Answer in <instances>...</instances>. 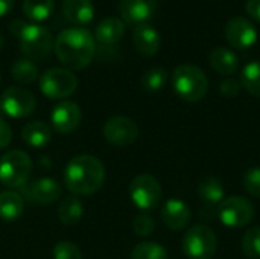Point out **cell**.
Listing matches in <instances>:
<instances>
[{"instance_id":"cell-23","label":"cell","mask_w":260,"mask_h":259,"mask_svg":"<svg viewBox=\"0 0 260 259\" xmlns=\"http://www.w3.org/2000/svg\"><path fill=\"white\" fill-rule=\"evenodd\" d=\"M21 139L30 148H44L52 139V130L43 121H34L23 127Z\"/></svg>"},{"instance_id":"cell-6","label":"cell","mask_w":260,"mask_h":259,"mask_svg":"<svg viewBox=\"0 0 260 259\" xmlns=\"http://www.w3.org/2000/svg\"><path fill=\"white\" fill-rule=\"evenodd\" d=\"M218 238L206 224L192 226L183 237L181 247L189 259H212L216 253Z\"/></svg>"},{"instance_id":"cell-12","label":"cell","mask_w":260,"mask_h":259,"mask_svg":"<svg viewBox=\"0 0 260 259\" xmlns=\"http://www.w3.org/2000/svg\"><path fill=\"white\" fill-rule=\"evenodd\" d=\"M82 121V111L73 101H61L50 113V125L58 134H70Z\"/></svg>"},{"instance_id":"cell-32","label":"cell","mask_w":260,"mask_h":259,"mask_svg":"<svg viewBox=\"0 0 260 259\" xmlns=\"http://www.w3.org/2000/svg\"><path fill=\"white\" fill-rule=\"evenodd\" d=\"M133 229L136 232L137 237H149L154 229H155V223L152 220V217L146 215V214H139L134 220H133Z\"/></svg>"},{"instance_id":"cell-4","label":"cell","mask_w":260,"mask_h":259,"mask_svg":"<svg viewBox=\"0 0 260 259\" xmlns=\"http://www.w3.org/2000/svg\"><path fill=\"white\" fill-rule=\"evenodd\" d=\"M32 160L21 150H11L0 157V183L9 189L24 186L32 176Z\"/></svg>"},{"instance_id":"cell-27","label":"cell","mask_w":260,"mask_h":259,"mask_svg":"<svg viewBox=\"0 0 260 259\" xmlns=\"http://www.w3.org/2000/svg\"><path fill=\"white\" fill-rule=\"evenodd\" d=\"M239 82L248 93L260 98V61H251L245 64L241 72Z\"/></svg>"},{"instance_id":"cell-18","label":"cell","mask_w":260,"mask_h":259,"mask_svg":"<svg viewBox=\"0 0 260 259\" xmlns=\"http://www.w3.org/2000/svg\"><path fill=\"white\" fill-rule=\"evenodd\" d=\"M61 194H62L61 185L50 177H43L35 180L27 189L29 198L38 205H50L56 202L61 197Z\"/></svg>"},{"instance_id":"cell-21","label":"cell","mask_w":260,"mask_h":259,"mask_svg":"<svg viewBox=\"0 0 260 259\" xmlns=\"http://www.w3.org/2000/svg\"><path fill=\"white\" fill-rule=\"evenodd\" d=\"M23 211L24 202L17 191L6 189L0 192V220L5 223H14L23 215Z\"/></svg>"},{"instance_id":"cell-7","label":"cell","mask_w":260,"mask_h":259,"mask_svg":"<svg viewBox=\"0 0 260 259\" xmlns=\"http://www.w3.org/2000/svg\"><path fill=\"white\" fill-rule=\"evenodd\" d=\"M76 87V76L64 67H52L40 78V90L49 99H66L75 93Z\"/></svg>"},{"instance_id":"cell-13","label":"cell","mask_w":260,"mask_h":259,"mask_svg":"<svg viewBox=\"0 0 260 259\" xmlns=\"http://www.w3.org/2000/svg\"><path fill=\"white\" fill-rule=\"evenodd\" d=\"M225 38L236 49H248L257 41V32L254 24L241 15L232 17L225 24Z\"/></svg>"},{"instance_id":"cell-30","label":"cell","mask_w":260,"mask_h":259,"mask_svg":"<svg viewBox=\"0 0 260 259\" xmlns=\"http://www.w3.org/2000/svg\"><path fill=\"white\" fill-rule=\"evenodd\" d=\"M242 252L247 258L260 259V227H251L242 238Z\"/></svg>"},{"instance_id":"cell-24","label":"cell","mask_w":260,"mask_h":259,"mask_svg":"<svg viewBox=\"0 0 260 259\" xmlns=\"http://www.w3.org/2000/svg\"><path fill=\"white\" fill-rule=\"evenodd\" d=\"M84 215V206L79 197L69 195L64 197L58 208V218L64 226H76Z\"/></svg>"},{"instance_id":"cell-28","label":"cell","mask_w":260,"mask_h":259,"mask_svg":"<svg viewBox=\"0 0 260 259\" xmlns=\"http://www.w3.org/2000/svg\"><path fill=\"white\" fill-rule=\"evenodd\" d=\"M168 82V70L165 67H151L148 69L140 79L142 87L146 92H160Z\"/></svg>"},{"instance_id":"cell-33","label":"cell","mask_w":260,"mask_h":259,"mask_svg":"<svg viewBox=\"0 0 260 259\" xmlns=\"http://www.w3.org/2000/svg\"><path fill=\"white\" fill-rule=\"evenodd\" d=\"M244 188L251 197L260 198V168H251L245 172Z\"/></svg>"},{"instance_id":"cell-17","label":"cell","mask_w":260,"mask_h":259,"mask_svg":"<svg viewBox=\"0 0 260 259\" xmlns=\"http://www.w3.org/2000/svg\"><path fill=\"white\" fill-rule=\"evenodd\" d=\"M197 194L200 200L206 205L204 211H212L213 208H218L219 203L225 198V188L218 177L206 176L200 180Z\"/></svg>"},{"instance_id":"cell-15","label":"cell","mask_w":260,"mask_h":259,"mask_svg":"<svg viewBox=\"0 0 260 259\" xmlns=\"http://www.w3.org/2000/svg\"><path fill=\"white\" fill-rule=\"evenodd\" d=\"M163 224L171 231H183L187 227L190 221V209L189 206L178 198H169L160 212Z\"/></svg>"},{"instance_id":"cell-25","label":"cell","mask_w":260,"mask_h":259,"mask_svg":"<svg viewBox=\"0 0 260 259\" xmlns=\"http://www.w3.org/2000/svg\"><path fill=\"white\" fill-rule=\"evenodd\" d=\"M53 0H23V14L34 23L44 21L53 12Z\"/></svg>"},{"instance_id":"cell-8","label":"cell","mask_w":260,"mask_h":259,"mask_svg":"<svg viewBox=\"0 0 260 259\" xmlns=\"http://www.w3.org/2000/svg\"><path fill=\"white\" fill-rule=\"evenodd\" d=\"M219 221L232 229L244 227L250 224L254 218V208L245 197L232 195L224 198L216 208Z\"/></svg>"},{"instance_id":"cell-35","label":"cell","mask_w":260,"mask_h":259,"mask_svg":"<svg viewBox=\"0 0 260 259\" xmlns=\"http://www.w3.org/2000/svg\"><path fill=\"white\" fill-rule=\"evenodd\" d=\"M12 140V130L11 127L0 118V150L8 148Z\"/></svg>"},{"instance_id":"cell-11","label":"cell","mask_w":260,"mask_h":259,"mask_svg":"<svg viewBox=\"0 0 260 259\" xmlns=\"http://www.w3.org/2000/svg\"><path fill=\"white\" fill-rule=\"evenodd\" d=\"M105 140L117 148L128 147L139 137V125L126 116H114L108 119L102 128Z\"/></svg>"},{"instance_id":"cell-29","label":"cell","mask_w":260,"mask_h":259,"mask_svg":"<svg viewBox=\"0 0 260 259\" xmlns=\"http://www.w3.org/2000/svg\"><path fill=\"white\" fill-rule=\"evenodd\" d=\"M131 259H168V253L158 243H140L131 250Z\"/></svg>"},{"instance_id":"cell-36","label":"cell","mask_w":260,"mask_h":259,"mask_svg":"<svg viewBox=\"0 0 260 259\" xmlns=\"http://www.w3.org/2000/svg\"><path fill=\"white\" fill-rule=\"evenodd\" d=\"M245 11L250 15V18L260 23V0H247Z\"/></svg>"},{"instance_id":"cell-31","label":"cell","mask_w":260,"mask_h":259,"mask_svg":"<svg viewBox=\"0 0 260 259\" xmlns=\"http://www.w3.org/2000/svg\"><path fill=\"white\" fill-rule=\"evenodd\" d=\"M53 259H82V253L76 244L70 241H59L53 247Z\"/></svg>"},{"instance_id":"cell-22","label":"cell","mask_w":260,"mask_h":259,"mask_svg":"<svg viewBox=\"0 0 260 259\" xmlns=\"http://www.w3.org/2000/svg\"><path fill=\"white\" fill-rule=\"evenodd\" d=\"M210 66L212 69L222 75V76H230L238 72L239 69V58L238 55L227 49V47H216L210 52Z\"/></svg>"},{"instance_id":"cell-34","label":"cell","mask_w":260,"mask_h":259,"mask_svg":"<svg viewBox=\"0 0 260 259\" xmlns=\"http://www.w3.org/2000/svg\"><path fill=\"white\" fill-rule=\"evenodd\" d=\"M241 82L233 78H225L219 85V93L225 98H235L241 92Z\"/></svg>"},{"instance_id":"cell-5","label":"cell","mask_w":260,"mask_h":259,"mask_svg":"<svg viewBox=\"0 0 260 259\" xmlns=\"http://www.w3.org/2000/svg\"><path fill=\"white\" fill-rule=\"evenodd\" d=\"M17 35L20 38L23 53L32 61L46 60L53 49V38L50 31L38 23L21 24Z\"/></svg>"},{"instance_id":"cell-38","label":"cell","mask_w":260,"mask_h":259,"mask_svg":"<svg viewBox=\"0 0 260 259\" xmlns=\"http://www.w3.org/2000/svg\"><path fill=\"white\" fill-rule=\"evenodd\" d=\"M2 44H3V37H2V34H0V49H2Z\"/></svg>"},{"instance_id":"cell-2","label":"cell","mask_w":260,"mask_h":259,"mask_svg":"<svg viewBox=\"0 0 260 259\" xmlns=\"http://www.w3.org/2000/svg\"><path fill=\"white\" fill-rule=\"evenodd\" d=\"M105 182L104 163L90 154L73 157L64 169V185L72 195H91Z\"/></svg>"},{"instance_id":"cell-3","label":"cell","mask_w":260,"mask_h":259,"mask_svg":"<svg viewBox=\"0 0 260 259\" xmlns=\"http://www.w3.org/2000/svg\"><path fill=\"white\" fill-rule=\"evenodd\" d=\"M172 87L186 102L201 101L209 90L206 73L193 64H181L172 72Z\"/></svg>"},{"instance_id":"cell-10","label":"cell","mask_w":260,"mask_h":259,"mask_svg":"<svg viewBox=\"0 0 260 259\" xmlns=\"http://www.w3.org/2000/svg\"><path fill=\"white\" fill-rule=\"evenodd\" d=\"M37 99L27 89L23 87H8L0 96L2 111L14 119H23L35 111Z\"/></svg>"},{"instance_id":"cell-14","label":"cell","mask_w":260,"mask_h":259,"mask_svg":"<svg viewBox=\"0 0 260 259\" xmlns=\"http://www.w3.org/2000/svg\"><path fill=\"white\" fill-rule=\"evenodd\" d=\"M157 9V0H120L119 12L123 23L143 24L152 18Z\"/></svg>"},{"instance_id":"cell-26","label":"cell","mask_w":260,"mask_h":259,"mask_svg":"<svg viewBox=\"0 0 260 259\" xmlns=\"http://www.w3.org/2000/svg\"><path fill=\"white\" fill-rule=\"evenodd\" d=\"M11 75L20 84H32L38 79V67L32 60L20 58L12 64Z\"/></svg>"},{"instance_id":"cell-1","label":"cell","mask_w":260,"mask_h":259,"mask_svg":"<svg viewBox=\"0 0 260 259\" xmlns=\"http://www.w3.org/2000/svg\"><path fill=\"white\" fill-rule=\"evenodd\" d=\"M53 50L64 69L82 70L94 58L96 40L90 31L82 27H69L58 34Z\"/></svg>"},{"instance_id":"cell-19","label":"cell","mask_w":260,"mask_h":259,"mask_svg":"<svg viewBox=\"0 0 260 259\" xmlns=\"http://www.w3.org/2000/svg\"><path fill=\"white\" fill-rule=\"evenodd\" d=\"M125 34V23L117 17H105L102 18L94 29V40H98L104 46L116 44Z\"/></svg>"},{"instance_id":"cell-9","label":"cell","mask_w":260,"mask_h":259,"mask_svg":"<svg viewBox=\"0 0 260 259\" xmlns=\"http://www.w3.org/2000/svg\"><path fill=\"white\" fill-rule=\"evenodd\" d=\"M129 197L134 206L143 212L154 211L161 200V186L151 174H139L129 185Z\"/></svg>"},{"instance_id":"cell-37","label":"cell","mask_w":260,"mask_h":259,"mask_svg":"<svg viewBox=\"0 0 260 259\" xmlns=\"http://www.w3.org/2000/svg\"><path fill=\"white\" fill-rule=\"evenodd\" d=\"M14 6V0H0V17L6 15Z\"/></svg>"},{"instance_id":"cell-20","label":"cell","mask_w":260,"mask_h":259,"mask_svg":"<svg viewBox=\"0 0 260 259\" xmlns=\"http://www.w3.org/2000/svg\"><path fill=\"white\" fill-rule=\"evenodd\" d=\"M62 14L73 24H85L93 20L94 6L90 0H64Z\"/></svg>"},{"instance_id":"cell-16","label":"cell","mask_w":260,"mask_h":259,"mask_svg":"<svg viewBox=\"0 0 260 259\" xmlns=\"http://www.w3.org/2000/svg\"><path fill=\"white\" fill-rule=\"evenodd\" d=\"M133 44L140 55L149 58L158 53L161 47V37L154 26L148 23L137 24L133 32Z\"/></svg>"}]
</instances>
